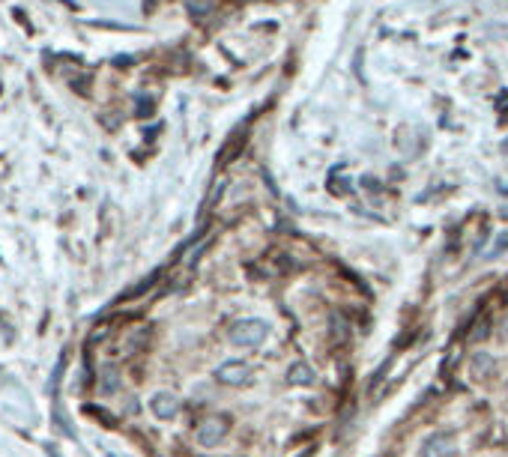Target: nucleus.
Returning a JSON list of instances; mask_svg holds the SVG:
<instances>
[{"instance_id": "obj_6", "label": "nucleus", "mask_w": 508, "mask_h": 457, "mask_svg": "<svg viewBox=\"0 0 508 457\" xmlns=\"http://www.w3.org/2000/svg\"><path fill=\"white\" fill-rule=\"evenodd\" d=\"M314 380H317V374H314L311 365L296 362V365L287 367V383L290 385H314Z\"/></svg>"}, {"instance_id": "obj_4", "label": "nucleus", "mask_w": 508, "mask_h": 457, "mask_svg": "<svg viewBox=\"0 0 508 457\" xmlns=\"http://www.w3.org/2000/svg\"><path fill=\"white\" fill-rule=\"evenodd\" d=\"M149 410H153L156 419H174V415L179 413V397L171 394V392H156L153 397H149Z\"/></svg>"}, {"instance_id": "obj_5", "label": "nucleus", "mask_w": 508, "mask_h": 457, "mask_svg": "<svg viewBox=\"0 0 508 457\" xmlns=\"http://www.w3.org/2000/svg\"><path fill=\"white\" fill-rule=\"evenodd\" d=\"M227 433V419H206L201 427H197V442L209 449V445H215L218 440H224Z\"/></svg>"}, {"instance_id": "obj_3", "label": "nucleus", "mask_w": 508, "mask_h": 457, "mask_svg": "<svg viewBox=\"0 0 508 457\" xmlns=\"http://www.w3.org/2000/svg\"><path fill=\"white\" fill-rule=\"evenodd\" d=\"M248 376H252V367L245 362H224V365H218V371H215V380L224 383V385H245Z\"/></svg>"}, {"instance_id": "obj_2", "label": "nucleus", "mask_w": 508, "mask_h": 457, "mask_svg": "<svg viewBox=\"0 0 508 457\" xmlns=\"http://www.w3.org/2000/svg\"><path fill=\"white\" fill-rule=\"evenodd\" d=\"M454 451H457V436L452 431H436L422 445V457H454Z\"/></svg>"}, {"instance_id": "obj_8", "label": "nucleus", "mask_w": 508, "mask_h": 457, "mask_svg": "<svg viewBox=\"0 0 508 457\" xmlns=\"http://www.w3.org/2000/svg\"><path fill=\"white\" fill-rule=\"evenodd\" d=\"M188 13H192V15L209 13V0H188Z\"/></svg>"}, {"instance_id": "obj_7", "label": "nucleus", "mask_w": 508, "mask_h": 457, "mask_svg": "<svg viewBox=\"0 0 508 457\" xmlns=\"http://www.w3.org/2000/svg\"><path fill=\"white\" fill-rule=\"evenodd\" d=\"M493 371V359L487 353H475V359H473V374L475 376H487Z\"/></svg>"}, {"instance_id": "obj_1", "label": "nucleus", "mask_w": 508, "mask_h": 457, "mask_svg": "<svg viewBox=\"0 0 508 457\" xmlns=\"http://www.w3.org/2000/svg\"><path fill=\"white\" fill-rule=\"evenodd\" d=\"M269 335L266 320H257V317H243L231 326V344L236 347H257Z\"/></svg>"}]
</instances>
